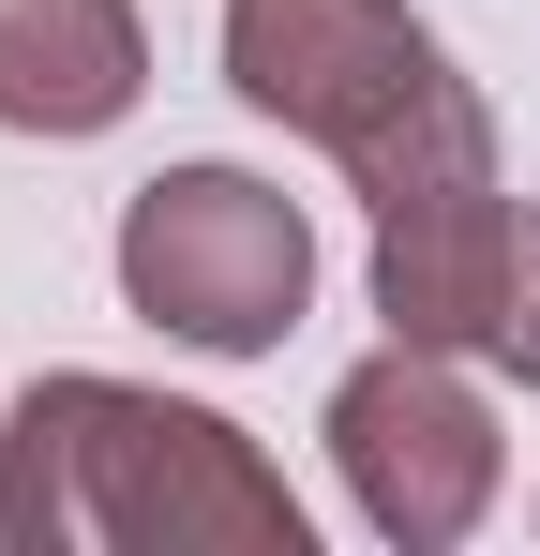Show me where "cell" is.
<instances>
[{
    "instance_id": "5b68a950",
    "label": "cell",
    "mask_w": 540,
    "mask_h": 556,
    "mask_svg": "<svg viewBox=\"0 0 540 556\" xmlns=\"http://www.w3.org/2000/svg\"><path fill=\"white\" fill-rule=\"evenodd\" d=\"M511 241H526V211L511 181H450V195H406V211H375V316L406 331V346H496V316H511Z\"/></svg>"
},
{
    "instance_id": "6da1fadb",
    "label": "cell",
    "mask_w": 540,
    "mask_h": 556,
    "mask_svg": "<svg viewBox=\"0 0 540 556\" xmlns=\"http://www.w3.org/2000/svg\"><path fill=\"white\" fill-rule=\"evenodd\" d=\"M0 542L15 556H316V511L226 406L61 362L0 406Z\"/></svg>"
},
{
    "instance_id": "ba28073f",
    "label": "cell",
    "mask_w": 540,
    "mask_h": 556,
    "mask_svg": "<svg viewBox=\"0 0 540 556\" xmlns=\"http://www.w3.org/2000/svg\"><path fill=\"white\" fill-rule=\"evenodd\" d=\"M526 527H540V496H526Z\"/></svg>"
},
{
    "instance_id": "3957f363",
    "label": "cell",
    "mask_w": 540,
    "mask_h": 556,
    "mask_svg": "<svg viewBox=\"0 0 540 556\" xmlns=\"http://www.w3.org/2000/svg\"><path fill=\"white\" fill-rule=\"evenodd\" d=\"M120 316L166 331L195 362H270L300 316H316V211L256 166H166V181L120 195Z\"/></svg>"
},
{
    "instance_id": "7a4b0ae2",
    "label": "cell",
    "mask_w": 540,
    "mask_h": 556,
    "mask_svg": "<svg viewBox=\"0 0 540 556\" xmlns=\"http://www.w3.org/2000/svg\"><path fill=\"white\" fill-rule=\"evenodd\" d=\"M226 91L300 151H331L360 211L496 181V105L406 0H226Z\"/></svg>"
},
{
    "instance_id": "277c9868",
    "label": "cell",
    "mask_w": 540,
    "mask_h": 556,
    "mask_svg": "<svg viewBox=\"0 0 540 556\" xmlns=\"http://www.w3.org/2000/svg\"><path fill=\"white\" fill-rule=\"evenodd\" d=\"M331 481H346V511L375 527L390 556H450L496 527V496H511V437H496V406H480V376L465 346H375V362L331 376Z\"/></svg>"
},
{
    "instance_id": "8992f818",
    "label": "cell",
    "mask_w": 540,
    "mask_h": 556,
    "mask_svg": "<svg viewBox=\"0 0 540 556\" xmlns=\"http://www.w3.org/2000/svg\"><path fill=\"white\" fill-rule=\"evenodd\" d=\"M151 91V15L136 0H0V136H120Z\"/></svg>"
},
{
    "instance_id": "52a82bcc",
    "label": "cell",
    "mask_w": 540,
    "mask_h": 556,
    "mask_svg": "<svg viewBox=\"0 0 540 556\" xmlns=\"http://www.w3.org/2000/svg\"><path fill=\"white\" fill-rule=\"evenodd\" d=\"M480 362L540 391V211H526V241H511V316H496V346H480Z\"/></svg>"
}]
</instances>
